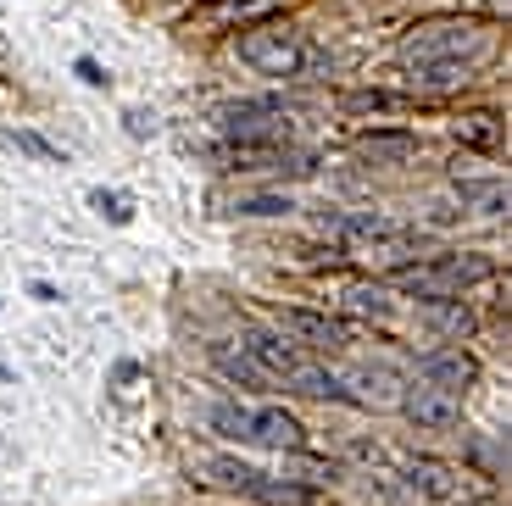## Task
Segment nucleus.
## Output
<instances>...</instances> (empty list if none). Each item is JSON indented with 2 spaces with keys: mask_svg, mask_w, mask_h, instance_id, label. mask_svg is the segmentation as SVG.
<instances>
[{
  "mask_svg": "<svg viewBox=\"0 0 512 506\" xmlns=\"http://www.w3.org/2000/svg\"><path fill=\"white\" fill-rule=\"evenodd\" d=\"M396 406L418 423V429H451V423L462 418V395L446 390V384H429V379L401 384V401Z\"/></svg>",
  "mask_w": 512,
  "mask_h": 506,
  "instance_id": "nucleus-6",
  "label": "nucleus"
},
{
  "mask_svg": "<svg viewBox=\"0 0 512 506\" xmlns=\"http://www.w3.org/2000/svg\"><path fill=\"white\" fill-rule=\"evenodd\" d=\"M340 306H346V312H357V317H390L396 312V306H390V295L379 290V284H340Z\"/></svg>",
  "mask_w": 512,
  "mask_h": 506,
  "instance_id": "nucleus-12",
  "label": "nucleus"
},
{
  "mask_svg": "<svg viewBox=\"0 0 512 506\" xmlns=\"http://www.w3.org/2000/svg\"><path fill=\"white\" fill-rule=\"evenodd\" d=\"M479 362L468 351H435V356H423V379L429 384H446V390H462V384H474Z\"/></svg>",
  "mask_w": 512,
  "mask_h": 506,
  "instance_id": "nucleus-11",
  "label": "nucleus"
},
{
  "mask_svg": "<svg viewBox=\"0 0 512 506\" xmlns=\"http://www.w3.org/2000/svg\"><path fill=\"white\" fill-rule=\"evenodd\" d=\"M462 506H496V501H490V495H485V501H468V495H462Z\"/></svg>",
  "mask_w": 512,
  "mask_h": 506,
  "instance_id": "nucleus-27",
  "label": "nucleus"
},
{
  "mask_svg": "<svg viewBox=\"0 0 512 506\" xmlns=\"http://www.w3.org/2000/svg\"><path fill=\"white\" fill-rule=\"evenodd\" d=\"M490 51L485 23H423L401 39V62H440V67H474Z\"/></svg>",
  "mask_w": 512,
  "mask_h": 506,
  "instance_id": "nucleus-2",
  "label": "nucleus"
},
{
  "mask_svg": "<svg viewBox=\"0 0 512 506\" xmlns=\"http://www.w3.org/2000/svg\"><path fill=\"white\" fill-rule=\"evenodd\" d=\"M90 201H95V206H101V212H106V217H112V223H128V206H123V195H106V190H95V195H90Z\"/></svg>",
  "mask_w": 512,
  "mask_h": 506,
  "instance_id": "nucleus-24",
  "label": "nucleus"
},
{
  "mask_svg": "<svg viewBox=\"0 0 512 506\" xmlns=\"http://www.w3.org/2000/svg\"><path fill=\"white\" fill-rule=\"evenodd\" d=\"M462 195L468 201H479V212H507V184H462Z\"/></svg>",
  "mask_w": 512,
  "mask_h": 506,
  "instance_id": "nucleus-20",
  "label": "nucleus"
},
{
  "mask_svg": "<svg viewBox=\"0 0 512 506\" xmlns=\"http://www.w3.org/2000/svg\"><path fill=\"white\" fill-rule=\"evenodd\" d=\"M412 73V89H423V95H440V89H457L462 78H468V67H440V62H407Z\"/></svg>",
  "mask_w": 512,
  "mask_h": 506,
  "instance_id": "nucleus-14",
  "label": "nucleus"
},
{
  "mask_svg": "<svg viewBox=\"0 0 512 506\" xmlns=\"http://www.w3.org/2000/svg\"><path fill=\"white\" fill-rule=\"evenodd\" d=\"M279 212H295L290 195H251V201H240V217H279Z\"/></svg>",
  "mask_w": 512,
  "mask_h": 506,
  "instance_id": "nucleus-21",
  "label": "nucleus"
},
{
  "mask_svg": "<svg viewBox=\"0 0 512 506\" xmlns=\"http://www.w3.org/2000/svg\"><path fill=\"white\" fill-rule=\"evenodd\" d=\"M401 479H407V490L423 495V501H462V495H468V473L451 468V462H435V456L407 462V468H401Z\"/></svg>",
  "mask_w": 512,
  "mask_h": 506,
  "instance_id": "nucleus-7",
  "label": "nucleus"
},
{
  "mask_svg": "<svg viewBox=\"0 0 512 506\" xmlns=\"http://www.w3.org/2000/svg\"><path fill=\"white\" fill-rule=\"evenodd\" d=\"M490 279V256L479 251H462V256H429V262H412L401 267V290L418 295V301H451L457 290Z\"/></svg>",
  "mask_w": 512,
  "mask_h": 506,
  "instance_id": "nucleus-3",
  "label": "nucleus"
},
{
  "mask_svg": "<svg viewBox=\"0 0 512 506\" xmlns=\"http://www.w3.org/2000/svg\"><path fill=\"white\" fill-rule=\"evenodd\" d=\"M362 156H368V162H412V156H418V140H412V134H368V140H362Z\"/></svg>",
  "mask_w": 512,
  "mask_h": 506,
  "instance_id": "nucleus-15",
  "label": "nucleus"
},
{
  "mask_svg": "<svg viewBox=\"0 0 512 506\" xmlns=\"http://www.w3.org/2000/svg\"><path fill=\"white\" fill-rule=\"evenodd\" d=\"M251 445H273V451H295L301 445V423L284 412V406H251V429H245Z\"/></svg>",
  "mask_w": 512,
  "mask_h": 506,
  "instance_id": "nucleus-10",
  "label": "nucleus"
},
{
  "mask_svg": "<svg viewBox=\"0 0 512 506\" xmlns=\"http://www.w3.org/2000/svg\"><path fill=\"white\" fill-rule=\"evenodd\" d=\"M201 473H212V484H223V490H240V495H251V484L262 479L256 468H245V462H234V456H212V462H201Z\"/></svg>",
  "mask_w": 512,
  "mask_h": 506,
  "instance_id": "nucleus-16",
  "label": "nucleus"
},
{
  "mask_svg": "<svg viewBox=\"0 0 512 506\" xmlns=\"http://www.w3.org/2000/svg\"><path fill=\"white\" fill-rule=\"evenodd\" d=\"M423 312H429V323H440L446 334H468L474 329V312L457 301H423Z\"/></svg>",
  "mask_w": 512,
  "mask_h": 506,
  "instance_id": "nucleus-19",
  "label": "nucleus"
},
{
  "mask_svg": "<svg viewBox=\"0 0 512 506\" xmlns=\"http://www.w3.org/2000/svg\"><path fill=\"white\" fill-rule=\"evenodd\" d=\"M334 384H340L346 401L373 406V412H384V406L401 401V379L390 373V367H346V373H334Z\"/></svg>",
  "mask_w": 512,
  "mask_h": 506,
  "instance_id": "nucleus-8",
  "label": "nucleus"
},
{
  "mask_svg": "<svg viewBox=\"0 0 512 506\" xmlns=\"http://www.w3.org/2000/svg\"><path fill=\"white\" fill-rule=\"evenodd\" d=\"M17 145H23V151H34V156H56L51 145H45V140H34V134H17Z\"/></svg>",
  "mask_w": 512,
  "mask_h": 506,
  "instance_id": "nucleus-26",
  "label": "nucleus"
},
{
  "mask_svg": "<svg viewBox=\"0 0 512 506\" xmlns=\"http://www.w3.org/2000/svg\"><path fill=\"white\" fill-rule=\"evenodd\" d=\"M245 356L262 367V379H279L284 390L312 395V401H334L340 384H334V367L312 362L290 334H268V329H245Z\"/></svg>",
  "mask_w": 512,
  "mask_h": 506,
  "instance_id": "nucleus-1",
  "label": "nucleus"
},
{
  "mask_svg": "<svg viewBox=\"0 0 512 506\" xmlns=\"http://www.w3.org/2000/svg\"><path fill=\"white\" fill-rule=\"evenodd\" d=\"M212 362H218V373H223V379H234V384H251V390L268 384V379H262V367H256L251 356H234L229 345H212Z\"/></svg>",
  "mask_w": 512,
  "mask_h": 506,
  "instance_id": "nucleus-18",
  "label": "nucleus"
},
{
  "mask_svg": "<svg viewBox=\"0 0 512 506\" xmlns=\"http://www.w3.org/2000/svg\"><path fill=\"white\" fill-rule=\"evenodd\" d=\"M251 501H262V506H318V495L312 490H301V484H290V479H268V473H262V479L251 484Z\"/></svg>",
  "mask_w": 512,
  "mask_h": 506,
  "instance_id": "nucleus-13",
  "label": "nucleus"
},
{
  "mask_svg": "<svg viewBox=\"0 0 512 506\" xmlns=\"http://www.w3.org/2000/svg\"><path fill=\"white\" fill-rule=\"evenodd\" d=\"M290 479H307V484H329L334 479V468H323V462H312V456H290Z\"/></svg>",
  "mask_w": 512,
  "mask_h": 506,
  "instance_id": "nucleus-22",
  "label": "nucleus"
},
{
  "mask_svg": "<svg viewBox=\"0 0 512 506\" xmlns=\"http://www.w3.org/2000/svg\"><path fill=\"white\" fill-rule=\"evenodd\" d=\"M240 56L256 67V73H268V78H295L301 67L312 62L307 39L295 34V28H284V23L245 28V34H240Z\"/></svg>",
  "mask_w": 512,
  "mask_h": 506,
  "instance_id": "nucleus-4",
  "label": "nucleus"
},
{
  "mask_svg": "<svg viewBox=\"0 0 512 506\" xmlns=\"http://www.w3.org/2000/svg\"><path fill=\"white\" fill-rule=\"evenodd\" d=\"M407 95H384V89H362V95H346V112H357V117H396V112H407Z\"/></svg>",
  "mask_w": 512,
  "mask_h": 506,
  "instance_id": "nucleus-17",
  "label": "nucleus"
},
{
  "mask_svg": "<svg viewBox=\"0 0 512 506\" xmlns=\"http://www.w3.org/2000/svg\"><path fill=\"white\" fill-rule=\"evenodd\" d=\"M78 78H84V84H106V73L90 62V56H78Z\"/></svg>",
  "mask_w": 512,
  "mask_h": 506,
  "instance_id": "nucleus-25",
  "label": "nucleus"
},
{
  "mask_svg": "<svg viewBox=\"0 0 512 506\" xmlns=\"http://www.w3.org/2000/svg\"><path fill=\"white\" fill-rule=\"evenodd\" d=\"M279 0H218V12L223 17H268Z\"/></svg>",
  "mask_w": 512,
  "mask_h": 506,
  "instance_id": "nucleus-23",
  "label": "nucleus"
},
{
  "mask_svg": "<svg viewBox=\"0 0 512 506\" xmlns=\"http://www.w3.org/2000/svg\"><path fill=\"white\" fill-rule=\"evenodd\" d=\"M279 329L295 334V340H307V345H329V351L351 345V329H346V323H334V317H323V312H301V306L279 312Z\"/></svg>",
  "mask_w": 512,
  "mask_h": 506,
  "instance_id": "nucleus-9",
  "label": "nucleus"
},
{
  "mask_svg": "<svg viewBox=\"0 0 512 506\" xmlns=\"http://www.w3.org/2000/svg\"><path fill=\"white\" fill-rule=\"evenodd\" d=\"M218 128L229 134L234 145H256V151H268V145L290 140V117H284L273 101H240V106H223V112H218Z\"/></svg>",
  "mask_w": 512,
  "mask_h": 506,
  "instance_id": "nucleus-5",
  "label": "nucleus"
}]
</instances>
